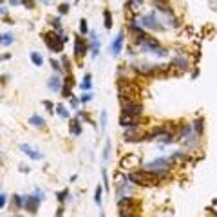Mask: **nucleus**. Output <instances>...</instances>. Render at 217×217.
<instances>
[{
	"label": "nucleus",
	"mask_w": 217,
	"mask_h": 217,
	"mask_svg": "<svg viewBox=\"0 0 217 217\" xmlns=\"http://www.w3.org/2000/svg\"><path fill=\"white\" fill-rule=\"evenodd\" d=\"M163 175H165V174H156V172H150V170H139V172H130L129 179L132 181L134 185L150 186V185H158Z\"/></svg>",
	"instance_id": "obj_1"
},
{
	"label": "nucleus",
	"mask_w": 217,
	"mask_h": 217,
	"mask_svg": "<svg viewBox=\"0 0 217 217\" xmlns=\"http://www.w3.org/2000/svg\"><path fill=\"white\" fill-rule=\"evenodd\" d=\"M118 89H120V100H136L137 87L134 85V83L123 80V81L118 83Z\"/></svg>",
	"instance_id": "obj_2"
},
{
	"label": "nucleus",
	"mask_w": 217,
	"mask_h": 217,
	"mask_svg": "<svg viewBox=\"0 0 217 217\" xmlns=\"http://www.w3.org/2000/svg\"><path fill=\"white\" fill-rule=\"evenodd\" d=\"M172 163V158H159V159H154L150 163H147L145 165V170H150V172H156V174H165L166 168L170 166Z\"/></svg>",
	"instance_id": "obj_3"
},
{
	"label": "nucleus",
	"mask_w": 217,
	"mask_h": 217,
	"mask_svg": "<svg viewBox=\"0 0 217 217\" xmlns=\"http://www.w3.org/2000/svg\"><path fill=\"white\" fill-rule=\"evenodd\" d=\"M121 101V114H130V116H139L141 114V103L137 100H120Z\"/></svg>",
	"instance_id": "obj_4"
},
{
	"label": "nucleus",
	"mask_w": 217,
	"mask_h": 217,
	"mask_svg": "<svg viewBox=\"0 0 217 217\" xmlns=\"http://www.w3.org/2000/svg\"><path fill=\"white\" fill-rule=\"evenodd\" d=\"M67 40V36L62 35V31H60V35H54V33H51V35L45 36V43L49 45L51 51H54V53H60L62 47H64V42Z\"/></svg>",
	"instance_id": "obj_5"
},
{
	"label": "nucleus",
	"mask_w": 217,
	"mask_h": 217,
	"mask_svg": "<svg viewBox=\"0 0 217 217\" xmlns=\"http://www.w3.org/2000/svg\"><path fill=\"white\" fill-rule=\"evenodd\" d=\"M141 25L148 27V29H154V31H163L165 29L161 24H158V18L154 14H145L143 18H141Z\"/></svg>",
	"instance_id": "obj_6"
},
{
	"label": "nucleus",
	"mask_w": 217,
	"mask_h": 217,
	"mask_svg": "<svg viewBox=\"0 0 217 217\" xmlns=\"http://www.w3.org/2000/svg\"><path fill=\"white\" fill-rule=\"evenodd\" d=\"M134 71L139 72V74H154V72L161 71V67H158V65H148V64H136L134 65Z\"/></svg>",
	"instance_id": "obj_7"
},
{
	"label": "nucleus",
	"mask_w": 217,
	"mask_h": 217,
	"mask_svg": "<svg viewBox=\"0 0 217 217\" xmlns=\"http://www.w3.org/2000/svg\"><path fill=\"white\" fill-rule=\"evenodd\" d=\"M137 116H130V114H121L120 116V125L121 127H127V129H132V127H137Z\"/></svg>",
	"instance_id": "obj_8"
},
{
	"label": "nucleus",
	"mask_w": 217,
	"mask_h": 217,
	"mask_svg": "<svg viewBox=\"0 0 217 217\" xmlns=\"http://www.w3.org/2000/svg\"><path fill=\"white\" fill-rule=\"evenodd\" d=\"M42 197H36V195H25V204H24V208L31 212V214H35L36 208H38V203H40Z\"/></svg>",
	"instance_id": "obj_9"
},
{
	"label": "nucleus",
	"mask_w": 217,
	"mask_h": 217,
	"mask_svg": "<svg viewBox=\"0 0 217 217\" xmlns=\"http://www.w3.org/2000/svg\"><path fill=\"white\" fill-rule=\"evenodd\" d=\"M143 139V132L137 130V127H132L125 132V141H141Z\"/></svg>",
	"instance_id": "obj_10"
},
{
	"label": "nucleus",
	"mask_w": 217,
	"mask_h": 217,
	"mask_svg": "<svg viewBox=\"0 0 217 217\" xmlns=\"http://www.w3.org/2000/svg\"><path fill=\"white\" fill-rule=\"evenodd\" d=\"M87 51V45L83 40H80V38H76V42H74V54H76V58H81L83 54H85Z\"/></svg>",
	"instance_id": "obj_11"
},
{
	"label": "nucleus",
	"mask_w": 217,
	"mask_h": 217,
	"mask_svg": "<svg viewBox=\"0 0 217 217\" xmlns=\"http://www.w3.org/2000/svg\"><path fill=\"white\" fill-rule=\"evenodd\" d=\"M137 161H139V156H137V154H129V156H125V158L121 159L120 165L121 166H134Z\"/></svg>",
	"instance_id": "obj_12"
},
{
	"label": "nucleus",
	"mask_w": 217,
	"mask_h": 217,
	"mask_svg": "<svg viewBox=\"0 0 217 217\" xmlns=\"http://www.w3.org/2000/svg\"><path fill=\"white\" fill-rule=\"evenodd\" d=\"M121 43H123V31L116 36V40L112 42V54H118L121 51Z\"/></svg>",
	"instance_id": "obj_13"
},
{
	"label": "nucleus",
	"mask_w": 217,
	"mask_h": 217,
	"mask_svg": "<svg viewBox=\"0 0 217 217\" xmlns=\"http://www.w3.org/2000/svg\"><path fill=\"white\" fill-rule=\"evenodd\" d=\"M20 148H22V150H24V152H25V154H27L29 158H33V159H40V158H42V154H40V152H36V150H33V148H31V147H29V145H25V143L22 145Z\"/></svg>",
	"instance_id": "obj_14"
},
{
	"label": "nucleus",
	"mask_w": 217,
	"mask_h": 217,
	"mask_svg": "<svg viewBox=\"0 0 217 217\" xmlns=\"http://www.w3.org/2000/svg\"><path fill=\"white\" fill-rule=\"evenodd\" d=\"M172 65H174V67H177V69H181V71H186V69H188V62L185 60V58H181V56L174 58Z\"/></svg>",
	"instance_id": "obj_15"
},
{
	"label": "nucleus",
	"mask_w": 217,
	"mask_h": 217,
	"mask_svg": "<svg viewBox=\"0 0 217 217\" xmlns=\"http://www.w3.org/2000/svg\"><path fill=\"white\" fill-rule=\"evenodd\" d=\"M49 89L51 91H54V92H58L60 91V87H62V80L58 78V76H53V78H49Z\"/></svg>",
	"instance_id": "obj_16"
},
{
	"label": "nucleus",
	"mask_w": 217,
	"mask_h": 217,
	"mask_svg": "<svg viewBox=\"0 0 217 217\" xmlns=\"http://www.w3.org/2000/svg\"><path fill=\"white\" fill-rule=\"evenodd\" d=\"M29 123L31 125H35V127H43L45 125V121H43V118H40V116H31V120H29Z\"/></svg>",
	"instance_id": "obj_17"
},
{
	"label": "nucleus",
	"mask_w": 217,
	"mask_h": 217,
	"mask_svg": "<svg viewBox=\"0 0 217 217\" xmlns=\"http://www.w3.org/2000/svg\"><path fill=\"white\" fill-rule=\"evenodd\" d=\"M71 134H74V136H80V134H81V127H80V123L76 121V120L71 121Z\"/></svg>",
	"instance_id": "obj_18"
},
{
	"label": "nucleus",
	"mask_w": 217,
	"mask_h": 217,
	"mask_svg": "<svg viewBox=\"0 0 217 217\" xmlns=\"http://www.w3.org/2000/svg\"><path fill=\"white\" fill-rule=\"evenodd\" d=\"M94 38V43H92V56H98V53H100V40L96 38V35H92Z\"/></svg>",
	"instance_id": "obj_19"
},
{
	"label": "nucleus",
	"mask_w": 217,
	"mask_h": 217,
	"mask_svg": "<svg viewBox=\"0 0 217 217\" xmlns=\"http://www.w3.org/2000/svg\"><path fill=\"white\" fill-rule=\"evenodd\" d=\"M81 89H83V91H87V89H91V74H85V76H83V81H81Z\"/></svg>",
	"instance_id": "obj_20"
},
{
	"label": "nucleus",
	"mask_w": 217,
	"mask_h": 217,
	"mask_svg": "<svg viewBox=\"0 0 217 217\" xmlns=\"http://www.w3.org/2000/svg\"><path fill=\"white\" fill-rule=\"evenodd\" d=\"M103 16H105L103 25H105L107 29H110V27H112V16H110V13H108V11H105V13H103Z\"/></svg>",
	"instance_id": "obj_21"
},
{
	"label": "nucleus",
	"mask_w": 217,
	"mask_h": 217,
	"mask_svg": "<svg viewBox=\"0 0 217 217\" xmlns=\"http://www.w3.org/2000/svg\"><path fill=\"white\" fill-rule=\"evenodd\" d=\"M31 60H33V64L36 65V67H38V65H42V56H40V54H38V53H31Z\"/></svg>",
	"instance_id": "obj_22"
},
{
	"label": "nucleus",
	"mask_w": 217,
	"mask_h": 217,
	"mask_svg": "<svg viewBox=\"0 0 217 217\" xmlns=\"http://www.w3.org/2000/svg\"><path fill=\"white\" fill-rule=\"evenodd\" d=\"M194 130H195V134H197V136L203 132V120H197V121H194Z\"/></svg>",
	"instance_id": "obj_23"
},
{
	"label": "nucleus",
	"mask_w": 217,
	"mask_h": 217,
	"mask_svg": "<svg viewBox=\"0 0 217 217\" xmlns=\"http://www.w3.org/2000/svg\"><path fill=\"white\" fill-rule=\"evenodd\" d=\"M11 42H13L11 35H9V33H4V35H2V45H9Z\"/></svg>",
	"instance_id": "obj_24"
},
{
	"label": "nucleus",
	"mask_w": 217,
	"mask_h": 217,
	"mask_svg": "<svg viewBox=\"0 0 217 217\" xmlns=\"http://www.w3.org/2000/svg\"><path fill=\"white\" fill-rule=\"evenodd\" d=\"M56 112H58L60 116H62V118H69V112L65 110L64 105H58V107H56Z\"/></svg>",
	"instance_id": "obj_25"
},
{
	"label": "nucleus",
	"mask_w": 217,
	"mask_h": 217,
	"mask_svg": "<svg viewBox=\"0 0 217 217\" xmlns=\"http://www.w3.org/2000/svg\"><path fill=\"white\" fill-rule=\"evenodd\" d=\"M94 201H96V204H101V188H100V186L96 188V195H94Z\"/></svg>",
	"instance_id": "obj_26"
},
{
	"label": "nucleus",
	"mask_w": 217,
	"mask_h": 217,
	"mask_svg": "<svg viewBox=\"0 0 217 217\" xmlns=\"http://www.w3.org/2000/svg\"><path fill=\"white\" fill-rule=\"evenodd\" d=\"M20 2L27 7V9H33V6H35V2H33V0H20Z\"/></svg>",
	"instance_id": "obj_27"
},
{
	"label": "nucleus",
	"mask_w": 217,
	"mask_h": 217,
	"mask_svg": "<svg viewBox=\"0 0 217 217\" xmlns=\"http://www.w3.org/2000/svg\"><path fill=\"white\" fill-rule=\"evenodd\" d=\"M80 31H81L83 35L87 33V24H85V20H81V22H80Z\"/></svg>",
	"instance_id": "obj_28"
},
{
	"label": "nucleus",
	"mask_w": 217,
	"mask_h": 217,
	"mask_svg": "<svg viewBox=\"0 0 217 217\" xmlns=\"http://www.w3.org/2000/svg\"><path fill=\"white\" fill-rule=\"evenodd\" d=\"M91 98H92V94H91V92H87V94H83V96H81L80 100H81V101H83V103H85V101H89V100H91Z\"/></svg>",
	"instance_id": "obj_29"
},
{
	"label": "nucleus",
	"mask_w": 217,
	"mask_h": 217,
	"mask_svg": "<svg viewBox=\"0 0 217 217\" xmlns=\"http://www.w3.org/2000/svg\"><path fill=\"white\" fill-rule=\"evenodd\" d=\"M0 206H2V208L6 206V194H4V192L0 194Z\"/></svg>",
	"instance_id": "obj_30"
},
{
	"label": "nucleus",
	"mask_w": 217,
	"mask_h": 217,
	"mask_svg": "<svg viewBox=\"0 0 217 217\" xmlns=\"http://www.w3.org/2000/svg\"><path fill=\"white\" fill-rule=\"evenodd\" d=\"M67 11H69V6H67V4H62V6H60V13L64 14V13H67Z\"/></svg>",
	"instance_id": "obj_31"
},
{
	"label": "nucleus",
	"mask_w": 217,
	"mask_h": 217,
	"mask_svg": "<svg viewBox=\"0 0 217 217\" xmlns=\"http://www.w3.org/2000/svg\"><path fill=\"white\" fill-rule=\"evenodd\" d=\"M103 181H105V190H108V181H107V172L103 170Z\"/></svg>",
	"instance_id": "obj_32"
},
{
	"label": "nucleus",
	"mask_w": 217,
	"mask_h": 217,
	"mask_svg": "<svg viewBox=\"0 0 217 217\" xmlns=\"http://www.w3.org/2000/svg\"><path fill=\"white\" fill-rule=\"evenodd\" d=\"M43 105H45V107H47V110H53V103H49V101H43Z\"/></svg>",
	"instance_id": "obj_33"
},
{
	"label": "nucleus",
	"mask_w": 217,
	"mask_h": 217,
	"mask_svg": "<svg viewBox=\"0 0 217 217\" xmlns=\"http://www.w3.org/2000/svg\"><path fill=\"white\" fill-rule=\"evenodd\" d=\"M51 65L56 69V71H60V65H58V62H54V60H51Z\"/></svg>",
	"instance_id": "obj_34"
},
{
	"label": "nucleus",
	"mask_w": 217,
	"mask_h": 217,
	"mask_svg": "<svg viewBox=\"0 0 217 217\" xmlns=\"http://www.w3.org/2000/svg\"><path fill=\"white\" fill-rule=\"evenodd\" d=\"M53 25L60 29V20H58V18H53Z\"/></svg>",
	"instance_id": "obj_35"
},
{
	"label": "nucleus",
	"mask_w": 217,
	"mask_h": 217,
	"mask_svg": "<svg viewBox=\"0 0 217 217\" xmlns=\"http://www.w3.org/2000/svg\"><path fill=\"white\" fill-rule=\"evenodd\" d=\"M18 2H20V0H9V4H13V6L14 4H18Z\"/></svg>",
	"instance_id": "obj_36"
},
{
	"label": "nucleus",
	"mask_w": 217,
	"mask_h": 217,
	"mask_svg": "<svg viewBox=\"0 0 217 217\" xmlns=\"http://www.w3.org/2000/svg\"><path fill=\"white\" fill-rule=\"evenodd\" d=\"M152 2H166V0H152Z\"/></svg>",
	"instance_id": "obj_37"
},
{
	"label": "nucleus",
	"mask_w": 217,
	"mask_h": 217,
	"mask_svg": "<svg viewBox=\"0 0 217 217\" xmlns=\"http://www.w3.org/2000/svg\"><path fill=\"white\" fill-rule=\"evenodd\" d=\"M127 217H137V215H136V214H132V215H127Z\"/></svg>",
	"instance_id": "obj_38"
},
{
	"label": "nucleus",
	"mask_w": 217,
	"mask_h": 217,
	"mask_svg": "<svg viewBox=\"0 0 217 217\" xmlns=\"http://www.w3.org/2000/svg\"><path fill=\"white\" fill-rule=\"evenodd\" d=\"M101 217H105V215H101Z\"/></svg>",
	"instance_id": "obj_39"
}]
</instances>
